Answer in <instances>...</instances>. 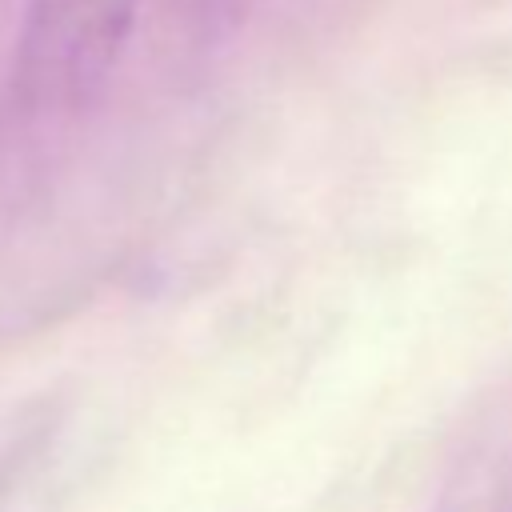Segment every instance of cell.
<instances>
[{"mask_svg":"<svg viewBox=\"0 0 512 512\" xmlns=\"http://www.w3.org/2000/svg\"><path fill=\"white\" fill-rule=\"evenodd\" d=\"M256 0H168V28L196 52L232 40Z\"/></svg>","mask_w":512,"mask_h":512,"instance_id":"obj_3","label":"cell"},{"mask_svg":"<svg viewBox=\"0 0 512 512\" xmlns=\"http://www.w3.org/2000/svg\"><path fill=\"white\" fill-rule=\"evenodd\" d=\"M436 512H512V432L480 436L448 476Z\"/></svg>","mask_w":512,"mask_h":512,"instance_id":"obj_2","label":"cell"},{"mask_svg":"<svg viewBox=\"0 0 512 512\" xmlns=\"http://www.w3.org/2000/svg\"><path fill=\"white\" fill-rule=\"evenodd\" d=\"M40 440H44V424L40 420H20L16 428H0V496L8 492V484L20 472V464L36 452Z\"/></svg>","mask_w":512,"mask_h":512,"instance_id":"obj_4","label":"cell"},{"mask_svg":"<svg viewBox=\"0 0 512 512\" xmlns=\"http://www.w3.org/2000/svg\"><path fill=\"white\" fill-rule=\"evenodd\" d=\"M140 0H28L16 56L12 100L28 120L84 112L112 80Z\"/></svg>","mask_w":512,"mask_h":512,"instance_id":"obj_1","label":"cell"}]
</instances>
